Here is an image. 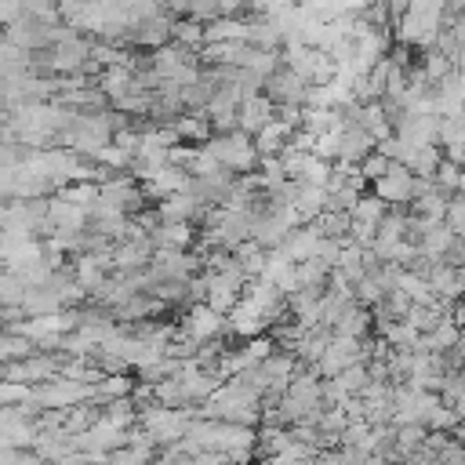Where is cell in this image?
<instances>
[{"label": "cell", "instance_id": "cell-4", "mask_svg": "<svg viewBox=\"0 0 465 465\" xmlns=\"http://www.w3.org/2000/svg\"><path fill=\"white\" fill-rule=\"evenodd\" d=\"M374 196L385 200L389 207H411L414 203V174H411V167L392 163L389 174L374 182Z\"/></svg>", "mask_w": 465, "mask_h": 465}, {"label": "cell", "instance_id": "cell-23", "mask_svg": "<svg viewBox=\"0 0 465 465\" xmlns=\"http://www.w3.org/2000/svg\"><path fill=\"white\" fill-rule=\"evenodd\" d=\"M443 225H447V229H450L458 240H465V196H461V193H458V196H450Z\"/></svg>", "mask_w": 465, "mask_h": 465}, {"label": "cell", "instance_id": "cell-1", "mask_svg": "<svg viewBox=\"0 0 465 465\" xmlns=\"http://www.w3.org/2000/svg\"><path fill=\"white\" fill-rule=\"evenodd\" d=\"M443 25H447V4H440V0L436 4H411L396 25V44L432 51Z\"/></svg>", "mask_w": 465, "mask_h": 465}, {"label": "cell", "instance_id": "cell-15", "mask_svg": "<svg viewBox=\"0 0 465 465\" xmlns=\"http://www.w3.org/2000/svg\"><path fill=\"white\" fill-rule=\"evenodd\" d=\"M447 203H450V196L447 193H429V196H418L414 203H411V214L414 218H429V222H443L447 218Z\"/></svg>", "mask_w": 465, "mask_h": 465}, {"label": "cell", "instance_id": "cell-17", "mask_svg": "<svg viewBox=\"0 0 465 465\" xmlns=\"http://www.w3.org/2000/svg\"><path fill=\"white\" fill-rule=\"evenodd\" d=\"M440 163H443V149H440V145H425V149H418V153L411 156L407 167H411L414 178H436Z\"/></svg>", "mask_w": 465, "mask_h": 465}, {"label": "cell", "instance_id": "cell-24", "mask_svg": "<svg viewBox=\"0 0 465 465\" xmlns=\"http://www.w3.org/2000/svg\"><path fill=\"white\" fill-rule=\"evenodd\" d=\"M389 167H392V160H385L381 153H374V156H367V160H363V167H360V171H363V178L374 185L378 178H385V174H389Z\"/></svg>", "mask_w": 465, "mask_h": 465}, {"label": "cell", "instance_id": "cell-22", "mask_svg": "<svg viewBox=\"0 0 465 465\" xmlns=\"http://www.w3.org/2000/svg\"><path fill=\"white\" fill-rule=\"evenodd\" d=\"M174 44L189 47V51H203V25L200 22H189V18H178L174 22Z\"/></svg>", "mask_w": 465, "mask_h": 465}, {"label": "cell", "instance_id": "cell-11", "mask_svg": "<svg viewBox=\"0 0 465 465\" xmlns=\"http://www.w3.org/2000/svg\"><path fill=\"white\" fill-rule=\"evenodd\" d=\"M320 240H323V236L316 232V225H302V229H294V232L287 236L283 251H287V258H291L294 265H302V262H312V258H316Z\"/></svg>", "mask_w": 465, "mask_h": 465}, {"label": "cell", "instance_id": "cell-3", "mask_svg": "<svg viewBox=\"0 0 465 465\" xmlns=\"http://www.w3.org/2000/svg\"><path fill=\"white\" fill-rule=\"evenodd\" d=\"M182 334L193 338L196 345H207V341H214V338L225 334V316L214 312L211 305H193L182 316Z\"/></svg>", "mask_w": 465, "mask_h": 465}, {"label": "cell", "instance_id": "cell-12", "mask_svg": "<svg viewBox=\"0 0 465 465\" xmlns=\"http://www.w3.org/2000/svg\"><path fill=\"white\" fill-rule=\"evenodd\" d=\"M454 243H458V236L447 229V225H436V229H429L425 236H421V243H418V251H421V258L425 262H447V254L454 251Z\"/></svg>", "mask_w": 465, "mask_h": 465}, {"label": "cell", "instance_id": "cell-7", "mask_svg": "<svg viewBox=\"0 0 465 465\" xmlns=\"http://www.w3.org/2000/svg\"><path fill=\"white\" fill-rule=\"evenodd\" d=\"M272 120H276V102H272L269 94H251V98H243V105H240V131H243V134L258 138Z\"/></svg>", "mask_w": 465, "mask_h": 465}, {"label": "cell", "instance_id": "cell-2", "mask_svg": "<svg viewBox=\"0 0 465 465\" xmlns=\"http://www.w3.org/2000/svg\"><path fill=\"white\" fill-rule=\"evenodd\" d=\"M225 171H232L236 178H243V174H254V167L262 163V156H258V145H254V138L251 134H243V131H232V134H214L207 145H203Z\"/></svg>", "mask_w": 465, "mask_h": 465}, {"label": "cell", "instance_id": "cell-21", "mask_svg": "<svg viewBox=\"0 0 465 465\" xmlns=\"http://www.w3.org/2000/svg\"><path fill=\"white\" fill-rule=\"evenodd\" d=\"M440 149H465V113L440 120Z\"/></svg>", "mask_w": 465, "mask_h": 465}, {"label": "cell", "instance_id": "cell-16", "mask_svg": "<svg viewBox=\"0 0 465 465\" xmlns=\"http://www.w3.org/2000/svg\"><path fill=\"white\" fill-rule=\"evenodd\" d=\"M334 385H338V392L341 396H363L367 392V385H371V371H367V363H356V367H349V371H341L338 378H331Z\"/></svg>", "mask_w": 465, "mask_h": 465}, {"label": "cell", "instance_id": "cell-19", "mask_svg": "<svg viewBox=\"0 0 465 465\" xmlns=\"http://www.w3.org/2000/svg\"><path fill=\"white\" fill-rule=\"evenodd\" d=\"M385 214H389V203H385V200H378L374 193H367V196H360V203H356V211H352V222L381 225V222H385Z\"/></svg>", "mask_w": 465, "mask_h": 465}, {"label": "cell", "instance_id": "cell-8", "mask_svg": "<svg viewBox=\"0 0 465 465\" xmlns=\"http://www.w3.org/2000/svg\"><path fill=\"white\" fill-rule=\"evenodd\" d=\"M371 327H374V312H371V309H363V305H349V309L341 312V320L334 323V338L367 341Z\"/></svg>", "mask_w": 465, "mask_h": 465}, {"label": "cell", "instance_id": "cell-18", "mask_svg": "<svg viewBox=\"0 0 465 465\" xmlns=\"http://www.w3.org/2000/svg\"><path fill=\"white\" fill-rule=\"evenodd\" d=\"M421 73H425V80H429L432 87H440V84L454 73V62H450L447 54H440V51H425V54H421Z\"/></svg>", "mask_w": 465, "mask_h": 465}, {"label": "cell", "instance_id": "cell-13", "mask_svg": "<svg viewBox=\"0 0 465 465\" xmlns=\"http://www.w3.org/2000/svg\"><path fill=\"white\" fill-rule=\"evenodd\" d=\"M294 134H298L294 127H287L283 120H272V124H269V127H265V131L254 138L258 156H280V153H283V149L294 142Z\"/></svg>", "mask_w": 465, "mask_h": 465}, {"label": "cell", "instance_id": "cell-14", "mask_svg": "<svg viewBox=\"0 0 465 465\" xmlns=\"http://www.w3.org/2000/svg\"><path fill=\"white\" fill-rule=\"evenodd\" d=\"M36 352H40V349H36L33 338H25V334H18V331H4V338H0L4 367H7V363H22V360H29V356H36Z\"/></svg>", "mask_w": 465, "mask_h": 465}, {"label": "cell", "instance_id": "cell-5", "mask_svg": "<svg viewBox=\"0 0 465 465\" xmlns=\"http://www.w3.org/2000/svg\"><path fill=\"white\" fill-rule=\"evenodd\" d=\"M309 80L305 76H298V73H291V69H280L269 84H265V94L276 102V109H283V105H294V109H305V102H309Z\"/></svg>", "mask_w": 465, "mask_h": 465}, {"label": "cell", "instance_id": "cell-10", "mask_svg": "<svg viewBox=\"0 0 465 465\" xmlns=\"http://www.w3.org/2000/svg\"><path fill=\"white\" fill-rule=\"evenodd\" d=\"M149 236H153L156 251H189L193 240H196L193 225H178V222H160Z\"/></svg>", "mask_w": 465, "mask_h": 465}, {"label": "cell", "instance_id": "cell-9", "mask_svg": "<svg viewBox=\"0 0 465 465\" xmlns=\"http://www.w3.org/2000/svg\"><path fill=\"white\" fill-rule=\"evenodd\" d=\"M327 203H331V193H327V189H320V185H302V182H298L294 211L302 214L305 225H312L320 214H327Z\"/></svg>", "mask_w": 465, "mask_h": 465}, {"label": "cell", "instance_id": "cell-6", "mask_svg": "<svg viewBox=\"0 0 465 465\" xmlns=\"http://www.w3.org/2000/svg\"><path fill=\"white\" fill-rule=\"evenodd\" d=\"M47 225H51V236L54 232H87L91 229V211L62 200V196H51L47 200Z\"/></svg>", "mask_w": 465, "mask_h": 465}, {"label": "cell", "instance_id": "cell-20", "mask_svg": "<svg viewBox=\"0 0 465 465\" xmlns=\"http://www.w3.org/2000/svg\"><path fill=\"white\" fill-rule=\"evenodd\" d=\"M25 294H29V287L22 283V276L4 269V276H0V302H4V309H22Z\"/></svg>", "mask_w": 465, "mask_h": 465}]
</instances>
